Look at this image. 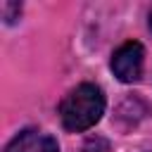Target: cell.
<instances>
[{
  "instance_id": "1",
  "label": "cell",
  "mask_w": 152,
  "mask_h": 152,
  "mask_svg": "<svg viewBox=\"0 0 152 152\" xmlns=\"http://www.w3.org/2000/svg\"><path fill=\"white\" fill-rule=\"evenodd\" d=\"M104 114V93L95 83H81L69 90L59 104L62 126L71 133L93 128Z\"/></svg>"
},
{
  "instance_id": "2",
  "label": "cell",
  "mask_w": 152,
  "mask_h": 152,
  "mask_svg": "<svg viewBox=\"0 0 152 152\" xmlns=\"http://www.w3.org/2000/svg\"><path fill=\"white\" fill-rule=\"evenodd\" d=\"M142 62H145V50L138 40H128L119 45L112 55V71L121 83H135L142 74Z\"/></svg>"
},
{
  "instance_id": "3",
  "label": "cell",
  "mask_w": 152,
  "mask_h": 152,
  "mask_svg": "<svg viewBox=\"0 0 152 152\" xmlns=\"http://www.w3.org/2000/svg\"><path fill=\"white\" fill-rule=\"evenodd\" d=\"M5 152H59V145L52 135L36 128H26L12 138Z\"/></svg>"
},
{
  "instance_id": "4",
  "label": "cell",
  "mask_w": 152,
  "mask_h": 152,
  "mask_svg": "<svg viewBox=\"0 0 152 152\" xmlns=\"http://www.w3.org/2000/svg\"><path fill=\"white\" fill-rule=\"evenodd\" d=\"M83 152H109V142L100 135L95 138H88V142L83 145Z\"/></svg>"
},
{
  "instance_id": "5",
  "label": "cell",
  "mask_w": 152,
  "mask_h": 152,
  "mask_svg": "<svg viewBox=\"0 0 152 152\" xmlns=\"http://www.w3.org/2000/svg\"><path fill=\"white\" fill-rule=\"evenodd\" d=\"M150 28H152V14H150Z\"/></svg>"
}]
</instances>
